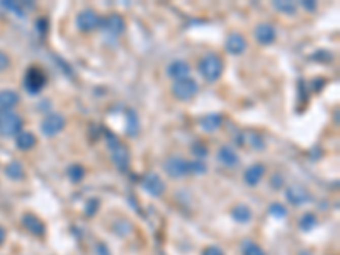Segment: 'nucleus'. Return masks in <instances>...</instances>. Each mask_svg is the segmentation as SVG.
Returning <instances> with one entry per match:
<instances>
[{
	"label": "nucleus",
	"mask_w": 340,
	"mask_h": 255,
	"mask_svg": "<svg viewBox=\"0 0 340 255\" xmlns=\"http://www.w3.org/2000/svg\"><path fill=\"white\" fill-rule=\"evenodd\" d=\"M22 225L31 233H36V235H43V233H45V225L41 223V219H38L36 216H34V214H24Z\"/></svg>",
	"instance_id": "obj_17"
},
{
	"label": "nucleus",
	"mask_w": 340,
	"mask_h": 255,
	"mask_svg": "<svg viewBox=\"0 0 340 255\" xmlns=\"http://www.w3.org/2000/svg\"><path fill=\"white\" fill-rule=\"evenodd\" d=\"M163 169L170 177L179 179L189 172V162L184 160L182 156H170V158L165 160Z\"/></svg>",
	"instance_id": "obj_6"
},
{
	"label": "nucleus",
	"mask_w": 340,
	"mask_h": 255,
	"mask_svg": "<svg viewBox=\"0 0 340 255\" xmlns=\"http://www.w3.org/2000/svg\"><path fill=\"white\" fill-rule=\"evenodd\" d=\"M197 90H199V87H197L196 80H192V78H184V80H177L172 85V94L176 95L177 99H181V101L192 99V97L197 94Z\"/></svg>",
	"instance_id": "obj_5"
},
{
	"label": "nucleus",
	"mask_w": 340,
	"mask_h": 255,
	"mask_svg": "<svg viewBox=\"0 0 340 255\" xmlns=\"http://www.w3.org/2000/svg\"><path fill=\"white\" fill-rule=\"evenodd\" d=\"M303 7L308 9V11H315V9H317V4L315 2H303Z\"/></svg>",
	"instance_id": "obj_34"
},
{
	"label": "nucleus",
	"mask_w": 340,
	"mask_h": 255,
	"mask_svg": "<svg viewBox=\"0 0 340 255\" xmlns=\"http://www.w3.org/2000/svg\"><path fill=\"white\" fill-rule=\"evenodd\" d=\"M189 172L194 174H204L206 172V167L201 162H189Z\"/></svg>",
	"instance_id": "obj_27"
},
{
	"label": "nucleus",
	"mask_w": 340,
	"mask_h": 255,
	"mask_svg": "<svg viewBox=\"0 0 340 255\" xmlns=\"http://www.w3.org/2000/svg\"><path fill=\"white\" fill-rule=\"evenodd\" d=\"M199 73L204 77V80L208 82H216L223 73V61L216 53H210V55L202 56L199 61Z\"/></svg>",
	"instance_id": "obj_1"
},
{
	"label": "nucleus",
	"mask_w": 340,
	"mask_h": 255,
	"mask_svg": "<svg viewBox=\"0 0 340 255\" xmlns=\"http://www.w3.org/2000/svg\"><path fill=\"white\" fill-rule=\"evenodd\" d=\"M167 73H168V77L176 78V82H177V80H184V78H189L191 68H189V65L186 61L177 60V61L170 63L168 68H167Z\"/></svg>",
	"instance_id": "obj_14"
},
{
	"label": "nucleus",
	"mask_w": 340,
	"mask_h": 255,
	"mask_svg": "<svg viewBox=\"0 0 340 255\" xmlns=\"http://www.w3.org/2000/svg\"><path fill=\"white\" fill-rule=\"evenodd\" d=\"M99 24H100V17L97 16L94 11H90V9H85V11H82L79 16H77V27H79L82 33L94 31Z\"/></svg>",
	"instance_id": "obj_7"
},
{
	"label": "nucleus",
	"mask_w": 340,
	"mask_h": 255,
	"mask_svg": "<svg viewBox=\"0 0 340 255\" xmlns=\"http://www.w3.org/2000/svg\"><path fill=\"white\" fill-rule=\"evenodd\" d=\"M255 38L260 45H270L276 39V27L272 26V24L262 22L255 27Z\"/></svg>",
	"instance_id": "obj_12"
},
{
	"label": "nucleus",
	"mask_w": 340,
	"mask_h": 255,
	"mask_svg": "<svg viewBox=\"0 0 340 255\" xmlns=\"http://www.w3.org/2000/svg\"><path fill=\"white\" fill-rule=\"evenodd\" d=\"M194 153H196L197 156H206L208 155V148L201 143H197L196 146H194Z\"/></svg>",
	"instance_id": "obj_29"
},
{
	"label": "nucleus",
	"mask_w": 340,
	"mask_h": 255,
	"mask_svg": "<svg viewBox=\"0 0 340 255\" xmlns=\"http://www.w3.org/2000/svg\"><path fill=\"white\" fill-rule=\"evenodd\" d=\"M231 214H233V218L240 223H247L252 218V211L249 209V206H245V204H238L236 208L233 209Z\"/></svg>",
	"instance_id": "obj_21"
},
{
	"label": "nucleus",
	"mask_w": 340,
	"mask_h": 255,
	"mask_svg": "<svg viewBox=\"0 0 340 255\" xmlns=\"http://www.w3.org/2000/svg\"><path fill=\"white\" fill-rule=\"evenodd\" d=\"M19 102V95L14 90H2L0 92V109L7 111Z\"/></svg>",
	"instance_id": "obj_18"
},
{
	"label": "nucleus",
	"mask_w": 340,
	"mask_h": 255,
	"mask_svg": "<svg viewBox=\"0 0 340 255\" xmlns=\"http://www.w3.org/2000/svg\"><path fill=\"white\" fill-rule=\"evenodd\" d=\"M220 126H221V116L220 114H208L206 117H202V121H201V128L204 131H208V133L216 131Z\"/></svg>",
	"instance_id": "obj_19"
},
{
	"label": "nucleus",
	"mask_w": 340,
	"mask_h": 255,
	"mask_svg": "<svg viewBox=\"0 0 340 255\" xmlns=\"http://www.w3.org/2000/svg\"><path fill=\"white\" fill-rule=\"evenodd\" d=\"M6 174L7 177H11L12 180H19L24 177V169L19 162H12V164H9L6 167Z\"/></svg>",
	"instance_id": "obj_22"
},
{
	"label": "nucleus",
	"mask_w": 340,
	"mask_h": 255,
	"mask_svg": "<svg viewBox=\"0 0 340 255\" xmlns=\"http://www.w3.org/2000/svg\"><path fill=\"white\" fill-rule=\"evenodd\" d=\"M274 7L281 12H288V14H293L296 11V6L294 4H291V2H276Z\"/></svg>",
	"instance_id": "obj_25"
},
{
	"label": "nucleus",
	"mask_w": 340,
	"mask_h": 255,
	"mask_svg": "<svg viewBox=\"0 0 340 255\" xmlns=\"http://www.w3.org/2000/svg\"><path fill=\"white\" fill-rule=\"evenodd\" d=\"M250 145H254V146H262L264 143H262V138H259V136H255V135H254V138H250Z\"/></svg>",
	"instance_id": "obj_33"
},
{
	"label": "nucleus",
	"mask_w": 340,
	"mask_h": 255,
	"mask_svg": "<svg viewBox=\"0 0 340 255\" xmlns=\"http://www.w3.org/2000/svg\"><path fill=\"white\" fill-rule=\"evenodd\" d=\"M100 26L104 27L106 33L113 34V36H119L126 29V22L119 14H109L108 17H104L100 21Z\"/></svg>",
	"instance_id": "obj_8"
},
{
	"label": "nucleus",
	"mask_w": 340,
	"mask_h": 255,
	"mask_svg": "<svg viewBox=\"0 0 340 255\" xmlns=\"http://www.w3.org/2000/svg\"><path fill=\"white\" fill-rule=\"evenodd\" d=\"M21 126H22L21 116L16 114V112L11 109H7V111L0 109V135L12 136V135L19 133Z\"/></svg>",
	"instance_id": "obj_3"
},
{
	"label": "nucleus",
	"mask_w": 340,
	"mask_h": 255,
	"mask_svg": "<svg viewBox=\"0 0 340 255\" xmlns=\"http://www.w3.org/2000/svg\"><path fill=\"white\" fill-rule=\"evenodd\" d=\"M63 126H65V117L60 114H50L43 121L41 130L46 136H55L63 130Z\"/></svg>",
	"instance_id": "obj_9"
},
{
	"label": "nucleus",
	"mask_w": 340,
	"mask_h": 255,
	"mask_svg": "<svg viewBox=\"0 0 340 255\" xmlns=\"http://www.w3.org/2000/svg\"><path fill=\"white\" fill-rule=\"evenodd\" d=\"M9 67V56L4 51H0V72H4Z\"/></svg>",
	"instance_id": "obj_30"
},
{
	"label": "nucleus",
	"mask_w": 340,
	"mask_h": 255,
	"mask_svg": "<svg viewBox=\"0 0 340 255\" xmlns=\"http://www.w3.org/2000/svg\"><path fill=\"white\" fill-rule=\"evenodd\" d=\"M4 240H6V230L0 227V243H4Z\"/></svg>",
	"instance_id": "obj_35"
},
{
	"label": "nucleus",
	"mask_w": 340,
	"mask_h": 255,
	"mask_svg": "<svg viewBox=\"0 0 340 255\" xmlns=\"http://www.w3.org/2000/svg\"><path fill=\"white\" fill-rule=\"evenodd\" d=\"M46 82H48V77L45 70H41L40 67L27 68L26 77H24V87H26L29 94H38V92H41L45 89Z\"/></svg>",
	"instance_id": "obj_2"
},
{
	"label": "nucleus",
	"mask_w": 340,
	"mask_h": 255,
	"mask_svg": "<svg viewBox=\"0 0 340 255\" xmlns=\"http://www.w3.org/2000/svg\"><path fill=\"white\" fill-rule=\"evenodd\" d=\"M286 196H288L289 203H293L294 206H299V204H304V203H308V201H312V196H310V193L303 187V185H293V187H289Z\"/></svg>",
	"instance_id": "obj_11"
},
{
	"label": "nucleus",
	"mask_w": 340,
	"mask_h": 255,
	"mask_svg": "<svg viewBox=\"0 0 340 255\" xmlns=\"http://www.w3.org/2000/svg\"><path fill=\"white\" fill-rule=\"evenodd\" d=\"M218 160L225 167H235L238 165V162H240L236 151H233L230 146H221L220 151H218Z\"/></svg>",
	"instance_id": "obj_16"
},
{
	"label": "nucleus",
	"mask_w": 340,
	"mask_h": 255,
	"mask_svg": "<svg viewBox=\"0 0 340 255\" xmlns=\"http://www.w3.org/2000/svg\"><path fill=\"white\" fill-rule=\"evenodd\" d=\"M202 255H223V252L218 247H208L202 252Z\"/></svg>",
	"instance_id": "obj_32"
},
{
	"label": "nucleus",
	"mask_w": 340,
	"mask_h": 255,
	"mask_svg": "<svg viewBox=\"0 0 340 255\" xmlns=\"http://www.w3.org/2000/svg\"><path fill=\"white\" fill-rule=\"evenodd\" d=\"M68 175H70V179L74 180V182H80L82 179H84L85 175V169L79 164L75 165H70L68 167Z\"/></svg>",
	"instance_id": "obj_23"
},
{
	"label": "nucleus",
	"mask_w": 340,
	"mask_h": 255,
	"mask_svg": "<svg viewBox=\"0 0 340 255\" xmlns=\"http://www.w3.org/2000/svg\"><path fill=\"white\" fill-rule=\"evenodd\" d=\"M17 146L21 150H31L34 145H36V136H34L32 133H29V131H24V133H21L17 136Z\"/></svg>",
	"instance_id": "obj_20"
},
{
	"label": "nucleus",
	"mask_w": 340,
	"mask_h": 255,
	"mask_svg": "<svg viewBox=\"0 0 340 255\" xmlns=\"http://www.w3.org/2000/svg\"><path fill=\"white\" fill-rule=\"evenodd\" d=\"M143 187L147 189L152 196H162V193L165 190V184H163V180L160 179L157 174L150 172V174L145 175Z\"/></svg>",
	"instance_id": "obj_10"
},
{
	"label": "nucleus",
	"mask_w": 340,
	"mask_h": 255,
	"mask_svg": "<svg viewBox=\"0 0 340 255\" xmlns=\"http://www.w3.org/2000/svg\"><path fill=\"white\" fill-rule=\"evenodd\" d=\"M315 225H317V219H315L313 214H304V216L301 218V228H303V230L313 228Z\"/></svg>",
	"instance_id": "obj_26"
},
{
	"label": "nucleus",
	"mask_w": 340,
	"mask_h": 255,
	"mask_svg": "<svg viewBox=\"0 0 340 255\" xmlns=\"http://www.w3.org/2000/svg\"><path fill=\"white\" fill-rule=\"evenodd\" d=\"M270 184H272V187L279 189L281 185L284 184V180H283V177H281V175H274V177H272V180H270Z\"/></svg>",
	"instance_id": "obj_31"
},
{
	"label": "nucleus",
	"mask_w": 340,
	"mask_h": 255,
	"mask_svg": "<svg viewBox=\"0 0 340 255\" xmlns=\"http://www.w3.org/2000/svg\"><path fill=\"white\" fill-rule=\"evenodd\" d=\"M245 48H247V41L242 34L233 33V34L228 36V39H226L228 53H231V55H242V53L245 51Z\"/></svg>",
	"instance_id": "obj_13"
},
{
	"label": "nucleus",
	"mask_w": 340,
	"mask_h": 255,
	"mask_svg": "<svg viewBox=\"0 0 340 255\" xmlns=\"http://www.w3.org/2000/svg\"><path fill=\"white\" fill-rule=\"evenodd\" d=\"M244 255H265L262 252V248L259 245L252 243V242H245L244 243Z\"/></svg>",
	"instance_id": "obj_24"
},
{
	"label": "nucleus",
	"mask_w": 340,
	"mask_h": 255,
	"mask_svg": "<svg viewBox=\"0 0 340 255\" xmlns=\"http://www.w3.org/2000/svg\"><path fill=\"white\" fill-rule=\"evenodd\" d=\"M113 138V136H111ZM109 148H111V158H113L114 165L119 170H126L129 164V150L124 143H121L118 138L109 140Z\"/></svg>",
	"instance_id": "obj_4"
},
{
	"label": "nucleus",
	"mask_w": 340,
	"mask_h": 255,
	"mask_svg": "<svg viewBox=\"0 0 340 255\" xmlns=\"http://www.w3.org/2000/svg\"><path fill=\"white\" fill-rule=\"evenodd\" d=\"M270 213L278 218H284L286 216V208L283 204H272L270 206Z\"/></svg>",
	"instance_id": "obj_28"
},
{
	"label": "nucleus",
	"mask_w": 340,
	"mask_h": 255,
	"mask_svg": "<svg viewBox=\"0 0 340 255\" xmlns=\"http://www.w3.org/2000/svg\"><path fill=\"white\" fill-rule=\"evenodd\" d=\"M264 174H265V167L262 164L252 165L250 169H247V172H245V182L249 185H257L260 182V179L264 177Z\"/></svg>",
	"instance_id": "obj_15"
}]
</instances>
